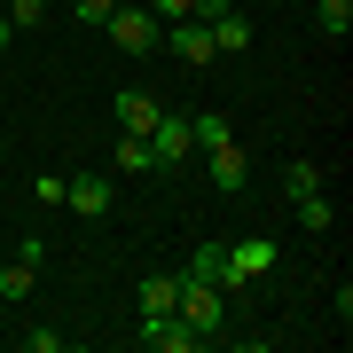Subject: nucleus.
Here are the masks:
<instances>
[{
  "instance_id": "obj_1",
  "label": "nucleus",
  "mask_w": 353,
  "mask_h": 353,
  "mask_svg": "<svg viewBox=\"0 0 353 353\" xmlns=\"http://www.w3.org/2000/svg\"><path fill=\"white\" fill-rule=\"evenodd\" d=\"M173 314L196 330L204 345L220 338V322H228V306H220V283H204V275H181V299H173Z\"/></svg>"
},
{
  "instance_id": "obj_2",
  "label": "nucleus",
  "mask_w": 353,
  "mask_h": 353,
  "mask_svg": "<svg viewBox=\"0 0 353 353\" xmlns=\"http://www.w3.org/2000/svg\"><path fill=\"white\" fill-rule=\"evenodd\" d=\"M102 32H110V48H118V55H150L157 39H165L157 16H150V8H126V0L110 8V24H102Z\"/></svg>"
},
{
  "instance_id": "obj_3",
  "label": "nucleus",
  "mask_w": 353,
  "mask_h": 353,
  "mask_svg": "<svg viewBox=\"0 0 353 353\" xmlns=\"http://www.w3.org/2000/svg\"><path fill=\"white\" fill-rule=\"evenodd\" d=\"M267 267H275V243H267V236H236V243H228L220 283H228V290H236V283H259Z\"/></svg>"
},
{
  "instance_id": "obj_4",
  "label": "nucleus",
  "mask_w": 353,
  "mask_h": 353,
  "mask_svg": "<svg viewBox=\"0 0 353 353\" xmlns=\"http://www.w3.org/2000/svg\"><path fill=\"white\" fill-rule=\"evenodd\" d=\"M141 345H150V353H204V338L181 314H141Z\"/></svg>"
},
{
  "instance_id": "obj_5",
  "label": "nucleus",
  "mask_w": 353,
  "mask_h": 353,
  "mask_svg": "<svg viewBox=\"0 0 353 353\" xmlns=\"http://www.w3.org/2000/svg\"><path fill=\"white\" fill-rule=\"evenodd\" d=\"M150 150H157V173H173V165L196 150V141H189V118H181V110H157V126H150Z\"/></svg>"
},
{
  "instance_id": "obj_6",
  "label": "nucleus",
  "mask_w": 353,
  "mask_h": 353,
  "mask_svg": "<svg viewBox=\"0 0 353 353\" xmlns=\"http://www.w3.org/2000/svg\"><path fill=\"white\" fill-rule=\"evenodd\" d=\"M63 204H71L79 220H102V212L118 204V196H110V173H71V181H63Z\"/></svg>"
},
{
  "instance_id": "obj_7",
  "label": "nucleus",
  "mask_w": 353,
  "mask_h": 353,
  "mask_svg": "<svg viewBox=\"0 0 353 353\" xmlns=\"http://www.w3.org/2000/svg\"><path fill=\"white\" fill-rule=\"evenodd\" d=\"M212 157V189L220 196H243L252 189V157H243V141H220V150H204Z\"/></svg>"
},
{
  "instance_id": "obj_8",
  "label": "nucleus",
  "mask_w": 353,
  "mask_h": 353,
  "mask_svg": "<svg viewBox=\"0 0 353 353\" xmlns=\"http://www.w3.org/2000/svg\"><path fill=\"white\" fill-rule=\"evenodd\" d=\"M157 48H173L189 71H204V63H212V24H196V16H189V24H173V32L157 39Z\"/></svg>"
},
{
  "instance_id": "obj_9",
  "label": "nucleus",
  "mask_w": 353,
  "mask_h": 353,
  "mask_svg": "<svg viewBox=\"0 0 353 353\" xmlns=\"http://www.w3.org/2000/svg\"><path fill=\"white\" fill-rule=\"evenodd\" d=\"M204 24H212V55H252V16L220 8V16H204Z\"/></svg>"
},
{
  "instance_id": "obj_10",
  "label": "nucleus",
  "mask_w": 353,
  "mask_h": 353,
  "mask_svg": "<svg viewBox=\"0 0 353 353\" xmlns=\"http://www.w3.org/2000/svg\"><path fill=\"white\" fill-rule=\"evenodd\" d=\"M110 165H118V173H157V150H150V134H126V141L110 150Z\"/></svg>"
},
{
  "instance_id": "obj_11",
  "label": "nucleus",
  "mask_w": 353,
  "mask_h": 353,
  "mask_svg": "<svg viewBox=\"0 0 353 353\" xmlns=\"http://www.w3.org/2000/svg\"><path fill=\"white\" fill-rule=\"evenodd\" d=\"M189 141H196V150H220V141H236L228 110H196V118H189Z\"/></svg>"
},
{
  "instance_id": "obj_12",
  "label": "nucleus",
  "mask_w": 353,
  "mask_h": 353,
  "mask_svg": "<svg viewBox=\"0 0 353 353\" xmlns=\"http://www.w3.org/2000/svg\"><path fill=\"white\" fill-rule=\"evenodd\" d=\"M118 126H126V134H150V126H157V102L126 87V94H118Z\"/></svg>"
},
{
  "instance_id": "obj_13",
  "label": "nucleus",
  "mask_w": 353,
  "mask_h": 353,
  "mask_svg": "<svg viewBox=\"0 0 353 353\" xmlns=\"http://www.w3.org/2000/svg\"><path fill=\"white\" fill-rule=\"evenodd\" d=\"M314 189H322V165H314V157L283 165V196H290V204H299V196H314Z\"/></svg>"
},
{
  "instance_id": "obj_14",
  "label": "nucleus",
  "mask_w": 353,
  "mask_h": 353,
  "mask_svg": "<svg viewBox=\"0 0 353 353\" xmlns=\"http://www.w3.org/2000/svg\"><path fill=\"white\" fill-rule=\"evenodd\" d=\"M32 283H39V259L16 252V267H0V299H32Z\"/></svg>"
},
{
  "instance_id": "obj_15",
  "label": "nucleus",
  "mask_w": 353,
  "mask_h": 353,
  "mask_svg": "<svg viewBox=\"0 0 353 353\" xmlns=\"http://www.w3.org/2000/svg\"><path fill=\"white\" fill-rule=\"evenodd\" d=\"M173 299H181V275H150L141 283V314H173Z\"/></svg>"
},
{
  "instance_id": "obj_16",
  "label": "nucleus",
  "mask_w": 353,
  "mask_h": 353,
  "mask_svg": "<svg viewBox=\"0 0 353 353\" xmlns=\"http://www.w3.org/2000/svg\"><path fill=\"white\" fill-rule=\"evenodd\" d=\"M220 267H228V243H220V236L189 252V275H204V283H220Z\"/></svg>"
},
{
  "instance_id": "obj_17",
  "label": "nucleus",
  "mask_w": 353,
  "mask_h": 353,
  "mask_svg": "<svg viewBox=\"0 0 353 353\" xmlns=\"http://www.w3.org/2000/svg\"><path fill=\"white\" fill-rule=\"evenodd\" d=\"M314 24H322L330 39H345V32H353V0H322V8H314Z\"/></svg>"
},
{
  "instance_id": "obj_18",
  "label": "nucleus",
  "mask_w": 353,
  "mask_h": 353,
  "mask_svg": "<svg viewBox=\"0 0 353 353\" xmlns=\"http://www.w3.org/2000/svg\"><path fill=\"white\" fill-rule=\"evenodd\" d=\"M0 16H8L16 32H32V24H48V0H8V8H0Z\"/></svg>"
},
{
  "instance_id": "obj_19",
  "label": "nucleus",
  "mask_w": 353,
  "mask_h": 353,
  "mask_svg": "<svg viewBox=\"0 0 353 353\" xmlns=\"http://www.w3.org/2000/svg\"><path fill=\"white\" fill-rule=\"evenodd\" d=\"M299 228H314V236L330 228V196H322V189H314V196H299Z\"/></svg>"
},
{
  "instance_id": "obj_20",
  "label": "nucleus",
  "mask_w": 353,
  "mask_h": 353,
  "mask_svg": "<svg viewBox=\"0 0 353 353\" xmlns=\"http://www.w3.org/2000/svg\"><path fill=\"white\" fill-rule=\"evenodd\" d=\"M110 8H118V0H71V16H79V24H110Z\"/></svg>"
},
{
  "instance_id": "obj_21",
  "label": "nucleus",
  "mask_w": 353,
  "mask_h": 353,
  "mask_svg": "<svg viewBox=\"0 0 353 353\" xmlns=\"http://www.w3.org/2000/svg\"><path fill=\"white\" fill-rule=\"evenodd\" d=\"M196 8V0H150V16H157V24H165V16H189Z\"/></svg>"
},
{
  "instance_id": "obj_22",
  "label": "nucleus",
  "mask_w": 353,
  "mask_h": 353,
  "mask_svg": "<svg viewBox=\"0 0 353 353\" xmlns=\"http://www.w3.org/2000/svg\"><path fill=\"white\" fill-rule=\"evenodd\" d=\"M8 39H16V24H8V16H0V55H8Z\"/></svg>"
},
{
  "instance_id": "obj_23",
  "label": "nucleus",
  "mask_w": 353,
  "mask_h": 353,
  "mask_svg": "<svg viewBox=\"0 0 353 353\" xmlns=\"http://www.w3.org/2000/svg\"><path fill=\"white\" fill-rule=\"evenodd\" d=\"M0 157H8V141H0Z\"/></svg>"
},
{
  "instance_id": "obj_24",
  "label": "nucleus",
  "mask_w": 353,
  "mask_h": 353,
  "mask_svg": "<svg viewBox=\"0 0 353 353\" xmlns=\"http://www.w3.org/2000/svg\"><path fill=\"white\" fill-rule=\"evenodd\" d=\"M275 8H283V0H275Z\"/></svg>"
}]
</instances>
